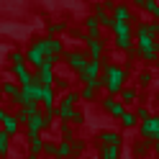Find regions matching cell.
I'll return each instance as SVG.
<instances>
[{"label": "cell", "mask_w": 159, "mask_h": 159, "mask_svg": "<svg viewBox=\"0 0 159 159\" xmlns=\"http://www.w3.org/2000/svg\"><path fill=\"white\" fill-rule=\"evenodd\" d=\"M103 80H105L108 95H111V98H116L118 93H121L123 82H126V72H123V67H118V64H108V67H105Z\"/></svg>", "instance_id": "1"}, {"label": "cell", "mask_w": 159, "mask_h": 159, "mask_svg": "<svg viewBox=\"0 0 159 159\" xmlns=\"http://www.w3.org/2000/svg\"><path fill=\"white\" fill-rule=\"evenodd\" d=\"M139 136H141L144 141H149V144L159 139V121H157L154 116H149L146 121H141V128H139Z\"/></svg>", "instance_id": "4"}, {"label": "cell", "mask_w": 159, "mask_h": 159, "mask_svg": "<svg viewBox=\"0 0 159 159\" xmlns=\"http://www.w3.org/2000/svg\"><path fill=\"white\" fill-rule=\"evenodd\" d=\"M98 75H100V62H87V64H85V69H80V72H77L80 82H85V85H90Z\"/></svg>", "instance_id": "6"}, {"label": "cell", "mask_w": 159, "mask_h": 159, "mask_svg": "<svg viewBox=\"0 0 159 159\" xmlns=\"http://www.w3.org/2000/svg\"><path fill=\"white\" fill-rule=\"evenodd\" d=\"M134 116H136V121H146V118H149V116H152V113H149V111H146V108H139V111H136Z\"/></svg>", "instance_id": "37"}, {"label": "cell", "mask_w": 159, "mask_h": 159, "mask_svg": "<svg viewBox=\"0 0 159 159\" xmlns=\"http://www.w3.org/2000/svg\"><path fill=\"white\" fill-rule=\"evenodd\" d=\"M0 98H3V95H0Z\"/></svg>", "instance_id": "42"}, {"label": "cell", "mask_w": 159, "mask_h": 159, "mask_svg": "<svg viewBox=\"0 0 159 159\" xmlns=\"http://www.w3.org/2000/svg\"><path fill=\"white\" fill-rule=\"evenodd\" d=\"M80 98H82V100H95V90H93L90 85H85L82 93H80Z\"/></svg>", "instance_id": "35"}, {"label": "cell", "mask_w": 159, "mask_h": 159, "mask_svg": "<svg viewBox=\"0 0 159 159\" xmlns=\"http://www.w3.org/2000/svg\"><path fill=\"white\" fill-rule=\"evenodd\" d=\"M95 18H98V26H105V28H111V26H113V18L108 16L105 11H103V13H98Z\"/></svg>", "instance_id": "29"}, {"label": "cell", "mask_w": 159, "mask_h": 159, "mask_svg": "<svg viewBox=\"0 0 159 159\" xmlns=\"http://www.w3.org/2000/svg\"><path fill=\"white\" fill-rule=\"evenodd\" d=\"M131 3H136V5H139V8H141V3H144V0H131Z\"/></svg>", "instance_id": "41"}, {"label": "cell", "mask_w": 159, "mask_h": 159, "mask_svg": "<svg viewBox=\"0 0 159 159\" xmlns=\"http://www.w3.org/2000/svg\"><path fill=\"white\" fill-rule=\"evenodd\" d=\"M72 134H75V126L72 123H62V141H72L75 139Z\"/></svg>", "instance_id": "27"}, {"label": "cell", "mask_w": 159, "mask_h": 159, "mask_svg": "<svg viewBox=\"0 0 159 159\" xmlns=\"http://www.w3.org/2000/svg\"><path fill=\"white\" fill-rule=\"evenodd\" d=\"M69 146H72V154H75V157L85 152V141H80V139H72V141H69Z\"/></svg>", "instance_id": "33"}, {"label": "cell", "mask_w": 159, "mask_h": 159, "mask_svg": "<svg viewBox=\"0 0 159 159\" xmlns=\"http://www.w3.org/2000/svg\"><path fill=\"white\" fill-rule=\"evenodd\" d=\"M157 34H159V23L157 21L139 26V36H141V39H152V41H157Z\"/></svg>", "instance_id": "13"}, {"label": "cell", "mask_w": 159, "mask_h": 159, "mask_svg": "<svg viewBox=\"0 0 159 159\" xmlns=\"http://www.w3.org/2000/svg\"><path fill=\"white\" fill-rule=\"evenodd\" d=\"M103 108H105V111L111 113L113 118H121V116H123V111H126L123 103H118L116 98H111V95H105V98H103Z\"/></svg>", "instance_id": "10"}, {"label": "cell", "mask_w": 159, "mask_h": 159, "mask_svg": "<svg viewBox=\"0 0 159 159\" xmlns=\"http://www.w3.org/2000/svg\"><path fill=\"white\" fill-rule=\"evenodd\" d=\"M28 131H34V134H41V128H44V111H39L34 116H28Z\"/></svg>", "instance_id": "18"}, {"label": "cell", "mask_w": 159, "mask_h": 159, "mask_svg": "<svg viewBox=\"0 0 159 159\" xmlns=\"http://www.w3.org/2000/svg\"><path fill=\"white\" fill-rule=\"evenodd\" d=\"M98 139H100V144H118L121 146V136H118L116 131H100Z\"/></svg>", "instance_id": "20"}, {"label": "cell", "mask_w": 159, "mask_h": 159, "mask_svg": "<svg viewBox=\"0 0 159 159\" xmlns=\"http://www.w3.org/2000/svg\"><path fill=\"white\" fill-rule=\"evenodd\" d=\"M41 146H44L41 134L28 131V157H31V159H39V154H41Z\"/></svg>", "instance_id": "9"}, {"label": "cell", "mask_w": 159, "mask_h": 159, "mask_svg": "<svg viewBox=\"0 0 159 159\" xmlns=\"http://www.w3.org/2000/svg\"><path fill=\"white\" fill-rule=\"evenodd\" d=\"M146 152H149V141H144V139H139V141L134 144V154H136V157H144Z\"/></svg>", "instance_id": "26"}, {"label": "cell", "mask_w": 159, "mask_h": 159, "mask_svg": "<svg viewBox=\"0 0 159 159\" xmlns=\"http://www.w3.org/2000/svg\"><path fill=\"white\" fill-rule=\"evenodd\" d=\"M39 111H41V108H39V103H26V105H21V111H18L13 118H16L18 123H26L28 116H34V113H39Z\"/></svg>", "instance_id": "12"}, {"label": "cell", "mask_w": 159, "mask_h": 159, "mask_svg": "<svg viewBox=\"0 0 159 159\" xmlns=\"http://www.w3.org/2000/svg\"><path fill=\"white\" fill-rule=\"evenodd\" d=\"M121 123H123L126 128H134L139 121H136V116H134L131 111H123V116H121Z\"/></svg>", "instance_id": "24"}, {"label": "cell", "mask_w": 159, "mask_h": 159, "mask_svg": "<svg viewBox=\"0 0 159 159\" xmlns=\"http://www.w3.org/2000/svg\"><path fill=\"white\" fill-rule=\"evenodd\" d=\"M36 46L41 49L44 59H49V62H59V59H62V44H59V39L44 36V39H39V41H36Z\"/></svg>", "instance_id": "2"}, {"label": "cell", "mask_w": 159, "mask_h": 159, "mask_svg": "<svg viewBox=\"0 0 159 159\" xmlns=\"http://www.w3.org/2000/svg\"><path fill=\"white\" fill-rule=\"evenodd\" d=\"M13 69H16V77H18V87H26V85L34 82V72L26 64H16Z\"/></svg>", "instance_id": "11"}, {"label": "cell", "mask_w": 159, "mask_h": 159, "mask_svg": "<svg viewBox=\"0 0 159 159\" xmlns=\"http://www.w3.org/2000/svg\"><path fill=\"white\" fill-rule=\"evenodd\" d=\"M41 152H44L46 157H57V144H54V141H46V144L41 146Z\"/></svg>", "instance_id": "34"}, {"label": "cell", "mask_w": 159, "mask_h": 159, "mask_svg": "<svg viewBox=\"0 0 159 159\" xmlns=\"http://www.w3.org/2000/svg\"><path fill=\"white\" fill-rule=\"evenodd\" d=\"M87 54L93 57V62H100V57H103V41L100 39H87Z\"/></svg>", "instance_id": "16"}, {"label": "cell", "mask_w": 159, "mask_h": 159, "mask_svg": "<svg viewBox=\"0 0 159 159\" xmlns=\"http://www.w3.org/2000/svg\"><path fill=\"white\" fill-rule=\"evenodd\" d=\"M139 54H141L146 62H154V59H157V41L139 36Z\"/></svg>", "instance_id": "7"}, {"label": "cell", "mask_w": 159, "mask_h": 159, "mask_svg": "<svg viewBox=\"0 0 159 159\" xmlns=\"http://www.w3.org/2000/svg\"><path fill=\"white\" fill-rule=\"evenodd\" d=\"M5 116H8V111H3V108H0V123L5 121Z\"/></svg>", "instance_id": "40"}, {"label": "cell", "mask_w": 159, "mask_h": 159, "mask_svg": "<svg viewBox=\"0 0 159 159\" xmlns=\"http://www.w3.org/2000/svg\"><path fill=\"white\" fill-rule=\"evenodd\" d=\"M67 157H72V146H69V141H62L57 146V159H67Z\"/></svg>", "instance_id": "23"}, {"label": "cell", "mask_w": 159, "mask_h": 159, "mask_svg": "<svg viewBox=\"0 0 159 159\" xmlns=\"http://www.w3.org/2000/svg\"><path fill=\"white\" fill-rule=\"evenodd\" d=\"M100 159H118L121 157V146L118 144H100Z\"/></svg>", "instance_id": "17"}, {"label": "cell", "mask_w": 159, "mask_h": 159, "mask_svg": "<svg viewBox=\"0 0 159 159\" xmlns=\"http://www.w3.org/2000/svg\"><path fill=\"white\" fill-rule=\"evenodd\" d=\"M100 5H103V11H105V8H108V11H113V8H116L113 0H105V3H100Z\"/></svg>", "instance_id": "38"}, {"label": "cell", "mask_w": 159, "mask_h": 159, "mask_svg": "<svg viewBox=\"0 0 159 159\" xmlns=\"http://www.w3.org/2000/svg\"><path fill=\"white\" fill-rule=\"evenodd\" d=\"M69 123H72V126H82V123H85V113H82V111H72Z\"/></svg>", "instance_id": "30"}, {"label": "cell", "mask_w": 159, "mask_h": 159, "mask_svg": "<svg viewBox=\"0 0 159 159\" xmlns=\"http://www.w3.org/2000/svg\"><path fill=\"white\" fill-rule=\"evenodd\" d=\"M39 103H44V108H46V111L57 108V95H54V87H41V98H39Z\"/></svg>", "instance_id": "14"}, {"label": "cell", "mask_w": 159, "mask_h": 159, "mask_svg": "<svg viewBox=\"0 0 159 159\" xmlns=\"http://www.w3.org/2000/svg\"><path fill=\"white\" fill-rule=\"evenodd\" d=\"M18 93H21V87H18L16 82H3V85H0V95H11V98H18Z\"/></svg>", "instance_id": "21"}, {"label": "cell", "mask_w": 159, "mask_h": 159, "mask_svg": "<svg viewBox=\"0 0 159 159\" xmlns=\"http://www.w3.org/2000/svg\"><path fill=\"white\" fill-rule=\"evenodd\" d=\"M39 98H41V87H39L36 82L21 87V93H18V98H13V103L18 105H26V103H39Z\"/></svg>", "instance_id": "3"}, {"label": "cell", "mask_w": 159, "mask_h": 159, "mask_svg": "<svg viewBox=\"0 0 159 159\" xmlns=\"http://www.w3.org/2000/svg\"><path fill=\"white\" fill-rule=\"evenodd\" d=\"M18 128H21V123H18L13 116H5V121H3V128H0V131H5L8 136H11V134H18Z\"/></svg>", "instance_id": "19"}, {"label": "cell", "mask_w": 159, "mask_h": 159, "mask_svg": "<svg viewBox=\"0 0 159 159\" xmlns=\"http://www.w3.org/2000/svg\"><path fill=\"white\" fill-rule=\"evenodd\" d=\"M62 54H64V59H67L69 69H75V72L85 69V64H87V57H85L82 52H62Z\"/></svg>", "instance_id": "8"}, {"label": "cell", "mask_w": 159, "mask_h": 159, "mask_svg": "<svg viewBox=\"0 0 159 159\" xmlns=\"http://www.w3.org/2000/svg\"><path fill=\"white\" fill-rule=\"evenodd\" d=\"M152 82V77H149V72H141V85H149Z\"/></svg>", "instance_id": "39"}, {"label": "cell", "mask_w": 159, "mask_h": 159, "mask_svg": "<svg viewBox=\"0 0 159 159\" xmlns=\"http://www.w3.org/2000/svg\"><path fill=\"white\" fill-rule=\"evenodd\" d=\"M64 23H49V28H46V31H49V36H52V39H57V34H62L64 31Z\"/></svg>", "instance_id": "32"}, {"label": "cell", "mask_w": 159, "mask_h": 159, "mask_svg": "<svg viewBox=\"0 0 159 159\" xmlns=\"http://www.w3.org/2000/svg\"><path fill=\"white\" fill-rule=\"evenodd\" d=\"M111 13H113L111 18H113V21H118V23H131V18H134V13L128 11L126 5H116Z\"/></svg>", "instance_id": "15"}, {"label": "cell", "mask_w": 159, "mask_h": 159, "mask_svg": "<svg viewBox=\"0 0 159 159\" xmlns=\"http://www.w3.org/2000/svg\"><path fill=\"white\" fill-rule=\"evenodd\" d=\"M141 8H144V11H146L149 16H152V18H159V8H157V0H144V3H141Z\"/></svg>", "instance_id": "22"}, {"label": "cell", "mask_w": 159, "mask_h": 159, "mask_svg": "<svg viewBox=\"0 0 159 159\" xmlns=\"http://www.w3.org/2000/svg\"><path fill=\"white\" fill-rule=\"evenodd\" d=\"M8 141H11V136L0 131V157H8Z\"/></svg>", "instance_id": "28"}, {"label": "cell", "mask_w": 159, "mask_h": 159, "mask_svg": "<svg viewBox=\"0 0 159 159\" xmlns=\"http://www.w3.org/2000/svg\"><path fill=\"white\" fill-rule=\"evenodd\" d=\"M85 28H87V34H93V31H100V26H98V18H95V16H87Z\"/></svg>", "instance_id": "31"}, {"label": "cell", "mask_w": 159, "mask_h": 159, "mask_svg": "<svg viewBox=\"0 0 159 159\" xmlns=\"http://www.w3.org/2000/svg\"><path fill=\"white\" fill-rule=\"evenodd\" d=\"M118 95H121L123 103H134L136 100V90H131V87H121V93H118Z\"/></svg>", "instance_id": "25"}, {"label": "cell", "mask_w": 159, "mask_h": 159, "mask_svg": "<svg viewBox=\"0 0 159 159\" xmlns=\"http://www.w3.org/2000/svg\"><path fill=\"white\" fill-rule=\"evenodd\" d=\"M11 62H13V67L16 64H26L23 62V52H11Z\"/></svg>", "instance_id": "36"}, {"label": "cell", "mask_w": 159, "mask_h": 159, "mask_svg": "<svg viewBox=\"0 0 159 159\" xmlns=\"http://www.w3.org/2000/svg\"><path fill=\"white\" fill-rule=\"evenodd\" d=\"M23 62H26V67H36V69L46 62L44 54H41V49L36 46V41H34V44H31V49H28V52L23 54Z\"/></svg>", "instance_id": "5"}]
</instances>
